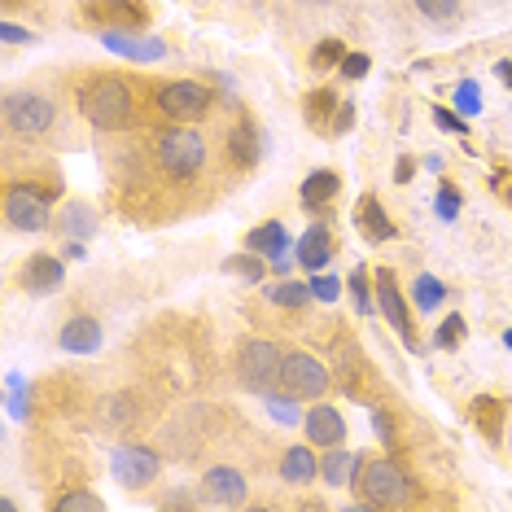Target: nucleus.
<instances>
[{
    "instance_id": "1",
    "label": "nucleus",
    "mask_w": 512,
    "mask_h": 512,
    "mask_svg": "<svg viewBox=\"0 0 512 512\" xmlns=\"http://www.w3.org/2000/svg\"><path fill=\"white\" fill-rule=\"evenodd\" d=\"M355 486H359V495H364V504H372V508L403 504V499L412 495V477H407V469L399 460H368V464H359Z\"/></svg>"
},
{
    "instance_id": "2",
    "label": "nucleus",
    "mask_w": 512,
    "mask_h": 512,
    "mask_svg": "<svg viewBox=\"0 0 512 512\" xmlns=\"http://www.w3.org/2000/svg\"><path fill=\"white\" fill-rule=\"evenodd\" d=\"M79 110L92 127H123L127 114H132V92H127L123 79H92V84L79 92Z\"/></svg>"
},
{
    "instance_id": "3",
    "label": "nucleus",
    "mask_w": 512,
    "mask_h": 512,
    "mask_svg": "<svg viewBox=\"0 0 512 512\" xmlns=\"http://www.w3.org/2000/svg\"><path fill=\"white\" fill-rule=\"evenodd\" d=\"M158 158L176 180H193L197 171H202V162H206V145H202V136L197 132H189V127H176V132H162Z\"/></svg>"
},
{
    "instance_id": "4",
    "label": "nucleus",
    "mask_w": 512,
    "mask_h": 512,
    "mask_svg": "<svg viewBox=\"0 0 512 512\" xmlns=\"http://www.w3.org/2000/svg\"><path fill=\"white\" fill-rule=\"evenodd\" d=\"M5 219L22 232H40L49 224V193L31 184H9L5 189Z\"/></svg>"
},
{
    "instance_id": "5",
    "label": "nucleus",
    "mask_w": 512,
    "mask_h": 512,
    "mask_svg": "<svg viewBox=\"0 0 512 512\" xmlns=\"http://www.w3.org/2000/svg\"><path fill=\"white\" fill-rule=\"evenodd\" d=\"M5 123L14 127L18 136H40L53 127V101L40 97V92H14L5 101Z\"/></svg>"
},
{
    "instance_id": "6",
    "label": "nucleus",
    "mask_w": 512,
    "mask_h": 512,
    "mask_svg": "<svg viewBox=\"0 0 512 512\" xmlns=\"http://www.w3.org/2000/svg\"><path fill=\"white\" fill-rule=\"evenodd\" d=\"M281 386L298 399H320L329 390V372L324 364H316L311 355H285L281 359Z\"/></svg>"
},
{
    "instance_id": "7",
    "label": "nucleus",
    "mask_w": 512,
    "mask_h": 512,
    "mask_svg": "<svg viewBox=\"0 0 512 512\" xmlns=\"http://www.w3.org/2000/svg\"><path fill=\"white\" fill-rule=\"evenodd\" d=\"M158 106L167 110L171 119L193 123V119H202V114L211 110V88L193 84V79H180V84H167L158 92Z\"/></svg>"
},
{
    "instance_id": "8",
    "label": "nucleus",
    "mask_w": 512,
    "mask_h": 512,
    "mask_svg": "<svg viewBox=\"0 0 512 512\" xmlns=\"http://www.w3.org/2000/svg\"><path fill=\"white\" fill-rule=\"evenodd\" d=\"M237 368H241V377H246L250 390H263L267 381L281 377V351H276L272 342H263V337H250V342L241 346Z\"/></svg>"
},
{
    "instance_id": "9",
    "label": "nucleus",
    "mask_w": 512,
    "mask_h": 512,
    "mask_svg": "<svg viewBox=\"0 0 512 512\" xmlns=\"http://www.w3.org/2000/svg\"><path fill=\"white\" fill-rule=\"evenodd\" d=\"M372 289H377V307H381V316H386V320L394 324V329H399L403 346H416L412 316H407V302H403V294H399V281H394L390 267H381V272L372 276Z\"/></svg>"
},
{
    "instance_id": "10",
    "label": "nucleus",
    "mask_w": 512,
    "mask_h": 512,
    "mask_svg": "<svg viewBox=\"0 0 512 512\" xmlns=\"http://www.w3.org/2000/svg\"><path fill=\"white\" fill-rule=\"evenodd\" d=\"M158 456L149 447H136V442H127V447L114 451V477H119L123 486H132V491H141L158 477Z\"/></svg>"
},
{
    "instance_id": "11",
    "label": "nucleus",
    "mask_w": 512,
    "mask_h": 512,
    "mask_svg": "<svg viewBox=\"0 0 512 512\" xmlns=\"http://www.w3.org/2000/svg\"><path fill=\"white\" fill-rule=\"evenodd\" d=\"M62 281H66V267H62V259H53V254H31V259L22 263V289H27V294H53Z\"/></svg>"
},
{
    "instance_id": "12",
    "label": "nucleus",
    "mask_w": 512,
    "mask_h": 512,
    "mask_svg": "<svg viewBox=\"0 0 512 512\" xmlns=\"http://www.w3.org/2000/svg\"><path fill=\"white\" fill-rule=\"evenodd\" d=\"M302 429H307V438L316 442V447H337V442L346 438V421H342V412L329 403H320V407H311L307 416H302Z\"/></svg>"
},
{
    "instance_id": "13",
    "label": "nucleus",
    "mask_w": 512,
    "mask_h": 512,
    "mask_svg": "<svg viewBox=\"0 0 512 512\" xmlns=\"http://www.w3.org/2000/svg\"><path fill=\"white\" fill-rule=\"evenodd\" d=\"M355 228L364 232L368 241H394L399 237V228H394V219L381 211V202L372 193L359 197V206H355Z\"/></svg>"
},
{
    "instance_id": "14",
    "label": "nucleus",
    "mask_w": 512,
    "mask_h": 512,
    "mask_svg": "<svg viewBox=\"0 0 512 512\" xmlns=\"http://www.w3.org/2000/svg\"><path fill=\"white\" fill-rule=\"evenodd\" d=\"M88 14L101 18V22H119V27H145L149 14L141 0H88Z\"/></svg>"
},
{
    "instance_id": "15",
    "label": "nucleus",
    "mask_w": 512,
    "mask_h": 512,
    "mask_svg": "<svg viewBox=\"0 0 512 512\" xmlns=\"http://www.w3.org/2000/svg\"><path fill=\"white\" fill-rule=\"evenodd\" d=\"M294 254H298V263L307 267V272H320V267L333 259V237H329V228H324V224L307 228V232L298 237V250H294Z\"/></svg>"
},
{
    "instance_id": "16",
    "label": "nucleus",
    "mask_w": 512,
    "mask_h": 512,
    "mask_svg": "<svg viewBox=\"0 0 512 512\" xmlns=\"http://www.w3.org/2000/svg\"><path fill=\"white\" fill-rule=\"evenodd\" d=\"M228 154L237 167H259V158H263V132L254 123H237L228 132Z\"/></svg>"
},
{
    "instance_id": "17",
    "label": "nucleus",
    "mask_w": 512,
    "mask_h": 512,
    "mask_svg": "<svg viewBox=\"0 0 512 512\" xmlns=\"http://www.w3.org/2000/svg\"><path fill=\"white\" fill-rule=\"evenodd\" d=\"M62 346L71 355H92L101 346V324L92 320V316H75L71 324L62 329Z\"/></svg>"
},
{
    "instance_id": "18",
    "label": "nucleus",
    "mask_w": 512,
    "mask_h": 512,
    "mask_svg": "<svg viewBox=\"0 0 512 512\" xmlns=\"http://www.w3.org/2000/svg\"><path fill=\"white\" fill-rule=\"evenodd\" d=\"M206 495H211L215 504H241V499H246V477L237 469H211L206 473Z\"/></svg>"
},
{
    "instance_id": "19",
    "label": "nucleus",
    "mask_w": 512,
    "mask_h": 512,
    "mask_svg": "<svg viewBox=\"0 0 512 512\" xmlns=\"http://www.w3.org/2000/svg\"><path fill=\"white\" fill-rule=\"evenodd\" d=\"M469 416H473L477 434H486L491 442L504 438V403H499V399H491V394H482V399H473Z\"/></svg>"
},
{
    "instance_id": "20",
    "label": "nucleus",
    "mask_w": 512,
    "mask_h": 512,
    "mask_svg": "<svg viewBox=\"0 0 512 512\" xmlns=\"http://www.w3.org/2000/svg\"><path fill=\"white\" fill-rule=\"evenodd\" d=\"M101 44H106L110 53L136 57V62H158V57L167 53L158 40H136V36H119V31H106V36H101Z\"/></svg>"
},
{
    "instance_id": "21",
    "label": "nucleus",
    "mask_w": 512,
    "mask_h": 512,
    "mask_svg": "<svg viewBox=\"0 0 512 512\" xmlns=\"http://www.w3.org/2000/svg\"><path fill=\"white\" fill-rule=\"evenodd\" d=\"M337 110H342V106H337V97H333L329 88H316V92H307V101H302V114H307V123H311V127H320L324 136L333 132V119H337Z\"/></svg>"
},
{
    "instance_id": "22",
    "label": "nucleus",
    "mask_w": 512,
    "mask_h": 512,
    "mask_svg": "<svg viewBox=\"0 0 512 512\" xmlns=\"http://www.w3.org/2000/svg\"><path fill=\"white\" fill-rule=\"evenodd\" d=\"M246 246L254 254H272V259H285V250H289V237H285V228H281V219H272V224H259L246 237Z\"/></svg>"
},
{
    "instance_id": "23",
    "label": "nucleus",
    "mask_w": 512,
    "mask_h": 512,
    "mask_svg": "<svg viewBox=\"0 0 512 512\" xmlns=\"http://www.w3.org/2000/svg\"><path fill=\"white\" fill-rule=\"evenodd\" d=\"M337 189H342V180H337V171H311L307 180H302V202L307 206H329Z\"/></svg>"
},
{
    "instance_id": "24",
    "label": "nucleus",
    "mask_w": 512,
    "mask_h": 512,
    "mask_svg": "<svg viewBox=\"0 0 512 512\" xmlns=\"http://www.w3.org/2000/svg\"><path fill=\"white\" fill-rule=\"evenodd\" d=\"M92 232H97V215H92V206H84V202H66V211H62V237L88 241Z\"/></svg>"
},
{
    "instance_id": "25",
    "label": "nucleus",
    "mask_w": 512,
    "mask_h": 512,
    "mask_svg": "<svg viewBox=\"0 0 512 512\" xmlns=\"http://www.w3.org/2000/svg\"><path fill=\"white\" fill-rule=\"evenodd\" d=\"M355 473H359V456H355V451L333 447L329 460H324V482H329V486H346V482H355Z\"/></svg>"
},
{
    "instance_id": "26",
    "label": "nucleus",
    "mask_w": 512,
    "mask_h": 512,
    "mask_svg": "<svg viewBox=\"0 0 512 512\" xmlns=\"http://www.w3.org/2000/svg\"><path fill=\"white\" fill-rule=\"evenodd\" d=\"M316 456H311V447H289L285 451V460H281V473H285V482H294V486H302V482H311L316 477Z\"/></svg>"
},
{
    "instance_id": "27",
    "label": "nucleus",
    "mask_w": 512,
    "mask_h": 512,
    "mask_svg": "<svg viewBox=\"0 0 512 512\" xmlns=\"http://www.w3.org/2000/svg\"><path fill=\"white\" fill-rule=\"evenodd\" d=\"M416 311H434V307H442V298H447V289H442V281L438 276H429V272H421L416 276Z\"/></svg>"
},
{
    "instance_id": "28",
    "label": "nucleus",
    "mask_w": 512,
    "mask_h": 512,
    "mask_svg": "<svg viewBox=\"0 0 512 512\" xmlns=\"http://www.w3.org/2000/svg\"><path fill=\"white\" fill-rule=\"evenodd\" d=\"M267 298H272L276 307H307L316 294H311V285H272Z\"/></svg>"
},
{
    "instance_id": "29",
    "label": "nucleus",
    "mask_w": 512,
    "mask_h": 512,
    "mask_svg": "<svg viewBox=\"0 0 512 512\" xmlns=\"http://www.w3.org/2000/svg\"><path fill=\"white\" fill-rule=\"evenodd\" d=\"M464 333H469V324H464V316L451 311V320L438 324V346L442 351H456V346H464Z\"/></svg>"
},
{
    "instance_id": "30",
    "label": "nucleus",
    "mask_w": 512,
    "mask_h": 512,
    "mask_svg": "<svg viewBox=\"0 0 512 512\" xmlns=\"http://www.w3.org/2000/svg\"><path fill=\"white\" fill-rule=\"evenodd\" d=\"M337 62H346V44L320 40L316 49H311V66H316V71H329V66H337Z\"/></svg>"
},
{
    "instance_id": "31",
    "label": "nucleus",
    "mask_w": 512,
    "mask_h": 512,
    "mask_svg": "<svg viewBox=\"0 0 512 512\" xmlns=\"http://www.w3.org/2000/svg\"><path fill=\"white\" fill-rule=\"evenodd\" d=\"M224 272H228V276H241V281H250V285L263 281V263L254 259V254H246V259H241V254H237V259H228Z\"/></svg>"
},
{
    "instance_id": "32",
    "label": "nucleus",
    "mask_w": 512,
    "mask_h": 512,
    "mask_svg": "<svg viewBox=\"0 0 512 512\" xmlns=\"http://www.w3.org/2000/svg\"><path fill=\"white\" fill-rule=\"evenodd\" d=\"M101 508V495H88V491H66L57 499V512H97Z\"/></svg>"
},
{
    "instance_id": "33",
    "label": "nucleus",
    "mask_w": 512,
    "mask_h": 512,
    "mask_svg": "<svg viewBox=\"0 0 512 512\" xmlns=\"http://www.w3.org/2000/svg\"><path fill=\"white\" fill-rule=\"evenodd\" d=\"M416 9H421L425 18H434V22H451L460 14V0H416Z\"/></svg>"
},
{
    "instance_id": "34",
    "label": "nucleus",
    "mask_w": 512,
    "mask_h": 512,
    "mask_svg": "<svg viewBox=\"0 0 512 512\" xmlns=\"http://www.w3.org/2000/svg\"><path fill=\"white\" fill-rule=\"evenodd\" d=\"M351 294H355V307L364 311V316H372V311H377V298L368 294V276H364V272L351 276Z\"/></svg>"
},
{
    "instance_id": "35",
    "label": "nucleus",
    "mask_w": 512,
    "mask_h": 512,
    "mask_svg": "<svg viewBox=\"0 0 512 512\" xmlns=\"http://www.w3.org/2000/svg\"><path fill=\"white\" fill-rule=\"evenodd\" d=\"M456 110H460V114H477V110H482V97H477V84H473V79H464V84L456 88Z\"/></svg>"
},
{
    "instance_id": "36",
    "label": "nucleus",
    "mask_w": 512,
    "mask_h": 512,
    "mask_svg": "<svg viewBox=\"0 0 512 512\" xmlns=\"http://www.w3.org/2000/svg\"><path fill=\"white\" fill-rule=\"evenodd\" d=\"M9 416H18V421H22V416H27V394H22V377H18V372H9Z\"/></svg>"
},
{
    "instance_id": "37",
    "label": "nucleus",
    "mask_w": 512,
    "mask_h": 512,
    "mask_svg": "<svg viewBox=\"0 0 512 512\" xmlns=\"http://www.w3.org/2000/svg\"><path fill=\"white\" fill-rule=\"evenodd\" d=\"M438 215H442V219H456V215H460V189L442 184V189H438Z\"/></svg>"
},
{
    "instance_id": "38",
    "label": "nucleus",
    "mask_w": 512,
    "mask_h": 512,
    "mask_svg": "<svg viewBox=\"0 0 512 512\" xmlns=\"http://www.w3.org/2000/svg\"><path fill=\"white\" fill-rule=\"evenodd\" d=\"M267 412H272L281 425H298V421H302V416H298V407L289 403V399H276V394H272V399H267Z\"/></svg>"
},
{
    "instance_id": "39",
    "label": "nucleus",
    "mask_w": 512,
    "mask_h": 512,
    "mask_svg": "<svg viewBox=\"0 0 512 512\" xmlns=\"http://www.w3.org/2000/svg\"><path fill=\"white\" fill-rule=\"evenodd\" d=\"M434 123L442 127V132H451V136H464V132H469V123H464L460 114H451V110H442V106L434 110Z\"/></svg>"
},
{
    "instance_id": "40",
    "label": "nucleus",
    "mask_w": 512,
    "mask_h": 512,
    "mask_svg": "<svg viewBox=\"0 0 512 512\" xmlns=\"http://www.w3.org/2000/svg\"><path fill=\"white\" fill-rule=\"evenodd\" d=\"M311 294H316L320 302H337L342 285H337V276H316V281H311Z\"/></svg>"
},
{
    "instance_id": "41",
    "label": "nucleus",
    "mask_w": 512,
    "mask_h": 512,
    "mask_svg": "<svg viewBox=\"0 0 512 512\" xmlns=\"http://www.w3.org/2000/svg\"><path fill=\"white\" fill-rule=\"evenodd\" d=\"M368 62H372L368 53H346V62H342V75H346V79H364V75H368Z\"/></svg>"
},
{
    "instance_id": "42",
    "label": "nucleus",
    "mask_w": 512,
    "mask_h": 512,
    "mask_svg": "<svg viewBox=\"0 0 512 512\" xmlns=\"http://www.w3.org/2000/svg\"><path fill=\"white\" fill-rule=\"evenodd\" d=\"M351 123H355V106H351V101H346V106L337 110V119H333V132H329V136H342Z\"/></svg>"
},
{
    "instance_id": "43",
    "label": "nucleus",
    "mask_w": 512,
    "mask_h": 512,
    "mask_svg": "<svg viewBox=\"0 0 512 512\" xmlns=\"http://www.w3.org/2000/svg\"><path fill=\"white\" fill-rule=\"evenodd\" d=\"M372 429L381 434V442H386V447L394 442V425H390V416H386V412H372Z\"/></svg>"
},
{
    "instance_id": "44",
    "label": "nucleus",
    "mask_w": 512,
    "mask_h": 512,
    "mask_svg": "<svg viewBox=\"0 0 512 512\" xmlns=\"http://www.w3.org/2000/svg\"><path fill=\"white\" fill-rule=\"evenodd\" d=\"M0 36H5V44H22V40H31L27 31L18 27V22H5V27H0Z\"/></svg>"
},
{
    "instance_id": "45",
    "label": "nucleus",
    "mask_w": 512,
    "mask_h": 512,
    "mask_svg": "<svg viewBox=\"0 0 512 512\" xmlns=\"http://www.w3.org/2000/svg\"><path fill=\"white\" fill-rule=\"evenodd\" d=\"M394 180H412V158H399V171H394Z\"/></svg>"
},
{
    "instance_id": "46",
    "label": "nucleus",
    "mask_w": 512,
    "mask_h": 512,
    "mask_svg": "<svg viewBox=\"0 0 512 512\" xmlns=\"http://www.w3.org/2000/svg\"><path fill=\"white\" fill-rule=\"evenodd\" d=\"M495 75H499V79H504V84L512 88V62H495Z\"/></svg>"
},
{
    "instance_id": "47",
    "label": "nucleus",
    "mask_w": 512,
    "mask_h": 512,
    "mask_svg": "<svg viewBox=\"0 0 512 512\" xmlns=\"http://www.w3.org/2000/svg\"><path fill=\"white\" fill-rule=\"evenodd\" d=\"M504 346H508V351H512V329H508V333H504Z\"/></svg>"
},
{
    "instance_id": "48",
    "label": "nucleus",
    "mask_w": 512,
    "mask_h": 512,
    "mask_svg": "<svg viewBox=\"0 0 512 512\" xmlns=\"http://www.w3.org/2000/svg\"><path fill=\"white\" fill-rule=\"evenodd\" d=\"M508 202H512V189H508Z\"/></svg>"
}]
</instances>
